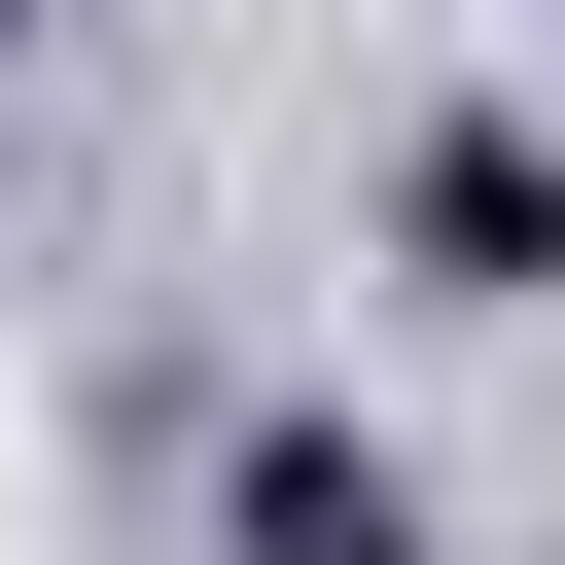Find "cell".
Instances as JSON below:
<instances>
[{
	"mask_svg": "<svg viewBox=\"0 0 565 565\" xmlns=\"http://www.w3.org/2000/svg\"><path fill=\"white\" fill-rule=\"evenodd\" d=\"M0 35H35V0H0Z\"/></svg>",
	"mask_w": 565,
	"mask_h": 565,
	"instance_id": "cell-3",
	"label": "cell"
},
{
	"mask_svg": "<svg viewBox=\"0 0 565 565\" xmlns=\"http://www.w3.org/2000/svg\"><path fill=\"white\" fill-rule=\"evenodd\" d=\"M388 247H424V318H530V247H565V177H530V141L459 106V141L388 177Z\"/></svg>",
	"mask_w": 565,
	"mask_h": 565,
	"instance_id": "cell-2",
	"label": "cell"
},
{
	"mask_svg": "<svg viewBox=\"0 0 565 565\" xmlns=\"http://www.w3.org/2000/svg\"><path fill=\"white\" fill-rule=\"evenodd\" d=\"M212 565H424L388 424H247V459H212Z\"/></svg>",
	"mask_w": 565,
	"mask_h": 565,
	"instance_id": "cell-1",
	"label": "cell"
}]
</instances>
